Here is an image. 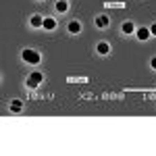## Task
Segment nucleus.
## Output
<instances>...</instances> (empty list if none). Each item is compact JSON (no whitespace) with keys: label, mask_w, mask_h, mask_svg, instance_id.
Returning <instances> with one entry per match:
<instances>
[{"label":"nucleus","mask_w":156,"mask_h":156,"mask_svg":"<svg viewBox=\"0 0 156 156\" xmlns=\"http://www.w3.org/2000/svg\"><path fill=\"white\" fill-rule=\"evenodd\" d=\"M23 60H25V62H29V65H40V60H42V54H40L37 50L27 48V50H23Z\"/></svg>","instance_id":"nucleus-1"},{"label":"nucleus","mask_w":156,"mask_h":156,"mask_svg":"<svg viewBox=\"0 0 156 156\" xmlns=\"http://www.w3.org/2000/svg\"><path fill=\"white\" fill-rule=\"evenodd\" d=\"M42 81H44V75H42L40 71L31 73V75L27 77V85H29V87H37V85L42 83Z\"/></svg>","instance_id":"nucleus-2"},{"label":"nucleus","mask_w":156,"mask_h":156,"mask_svg":"<svg viewBox=\"0 0 156 156\" xmlns=\"http://www.w3.org/2000/svg\"><path fill=\"white\" fill-rule=\"evenodd\" d=\"M125 0H104V9H125Z\"/></svg>","instance_id":"nucleus-3"},{"label":"nucleus","mask_w":156,"mask_h":156,"mask_svg":"<svg viewBox=\"0 0 156 156\" xmlns=\"http://www.w3.org/2000/svg\"><path fill=\"white\" fill-rule=\"evenodd\" d=\"M135 36H137V40L146 42L148 37L152 36V34H150V27H140V29H135Z\"/></svg>","instance_id":"nucleus-4"},{"label":"nucleus","mask_w":156,"mask_h":156,"mask_svg":"<svg viewBox=\"0 0 156 156\" xmlns=\"http://www.w3.org/2000/svg\"><path fill=\"white\" fill-rule=\"evenodd\" d=\"M87 81H90V79H87L85 75H81V77H79V75H75V77L69 75V77H67V83H87Z\"/></svg>","instance_id":"nucleus-5"},{"label":"nucleus","mask_w":156,"mask_h":156,"mask_svg":"<svg viewBox=\"0 0 156 156\" xmlns=\"http://www.w3.org/2000/svg\"><path fill=\"white\" fill-rule=\"evenodd\" d=\"M96 52L100 54V56H106L108 52H110V46H108V42H100L96 46Z\"/></svg>","instance_id":"nucleus-6"},{"label":"nucleus","mask_w":156,"mask_h":156,"mask_svg":"<svg viewBox=\"0 0 156 156\" xmlns=\"http://www.w3.org/2000/svg\"><path fill=\"white\" fill-rule=\"evenodd\" d=\"M44 29H48V31H52L54 27H56V19L54 17H44V25H42Z\"/></svg>","instance_id":"nucleus-7"},{"label":"nucleus","mask_w":156,"mask_h":156,"mask_svg":"<svg viewBox=\"0 0 156 156\" xmlns=\"http://www.w3.org/2000/svg\"><path fill=\"white\" fill-rule=\"evenodd\" d=\"M108 25H110V19H108L106 15L96 17V27H100V29H102V27H108Z\"/></svg>","instance_id":"nucleus-8"},{"label":"nucleus","mask_w":156,"mask_h":156,"mask_svg":"<svg viewBox=\"0 0 156 156\" xmlns=\"http://www.w3.org/2000/svg\"><path fill=\"white\" fill-rule=\"evenodd\" d=\"M121 34H135V25L131 21H125V23L121 25Z\"/></svg>","instance_id":"nucleus-9"},{"label":"nucleus","mask_w":156,"mask_h":156,"mask_svg":"<svg viewBox=\"0 0 156 156\" xmlns=\"http://www.w3.org/2000/svg\"><path fill=\"white\" fill-rule=\"evenodd\" d=\"M54 6H56V12H67L69 11V2H67V0H56Z\"/></svg>","instance_id":"nucleus-10"},{"label":"nucleus","mask_w":156,"mask_h":156,"mask_svg":"<svg viewBox=\"0 0 156 156\" xmlns=\"http://www.w3.org/2000/svg\"><path fill=\"white\" fill-rule=\"evenodd\" d=\"M29 25H31V27H42V25H44V17H40V15H34V17L29 19Z\"/></svg>","instance_id":"nucleus-11"},{"label":"nucleus","mask_w":156,"mask_h":156,"mask_svg":"<svg viewBox=\"0 0 156 156\" xmlns=\"http://www.w3.org/2000/svg\"><path fill=\"white\" fill-rule=\"evenodd\" d=\"M67 29H69V34H79V31H81V23H79V21H71Z\"/></svg>","instance_id":"nucleus-12"},{"label":"nucleus","mask_w":156,"mask_h":156,"mask_svg":"<svg viewBox=\"0 0 156 156\" xmlns=\"http://www.w3.org/2000/svg\"><path fill=\"white\" fill-rule=\"evenodd\" d=\"M21 108H23V102H21V100H15V102H11V110H12V112H19Z\"/></svg>","instance_id":"nucleus-13"},{"label":"nucleus","mask_w":156,"mask_h":156,"mask_svg":"<svg viewBox=\"0 0 156 156\" xmlns=\"http://www.w3.org/2000/svg\"><path fill=\"white\" fill-rule=\"evenodd\" d=\"M150 67H152V69H154V71H156V56H154V58H152V60H150Z\"/></svg>","instance_id":"nucleus-14"},{"label":"nucleus","mask_w":156,"mask_h":156,"mask_svg":"<svg viewBox=\"0 0 156 156\" xmlns=\"http://www.w3.org/2000/svg\"><path fill=\"white\" fill-rule=\"evenodd\" d=\"M150 34H152V36H156V23L152 25V27H150Z\"/></svg>","instance_id":"nucleus-15"}]
</instances>
